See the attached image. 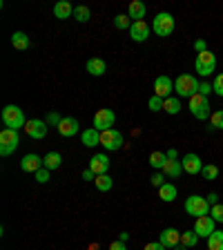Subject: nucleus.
I'll return each instance as SVG.
<instances>
[{
  "instance_id": "nucleus-21",
  "label": "nucleus",
  "mask_w": 223,
  "mask_h": 250,
  "mask_svg": "<svg viewBox=\"0 0 223 250\" xmlns=\"http://www.w3.org/2000/svg\"><path fill=\"white\" fill-rule=\"evenodd\" d=\"M54 16H56V18H61V21H65V18L74 16V7L69 5L67 0H58L56 5H54Z\"/></svg>"
},
{
  "instance_id": "nucleus-38",
  "label": "nucleus",
  "mask_w": 223,
  "mask_h": 250,
  "mask_svg": "<svg viewBox=\"0 0 223 250\" xmlns=\"http://www.w3.org/2000/svg\"><path fill=\"white\" fill-rule=\"evenodd\" d=\"M165 179L167 177L163 174V172H154L150 181H152V186H154V188H161V186H165Z\"/></svg>"
},
{
  "instance_id": "nucleus-33",
  "label": "nucleus",
  "mask_w": 223,
  "mask_h": 250,
  "mask_svg": "<svg viewBox=\"0 0 223 250\" xmlns=\"http://www.w3.org/2000/svg\"><path fill=\"white\" fill-rule=\"evenodd\" d=\"M89 9L85 5H81V7H76V9H74V18H76L78 22H87L89 21Z\"/></svg>"
},
{
  "instance_id": "nucleus-3",
  "label": "nucleus",
  "mask_w": 223,
  "mask_h": 250,
  "mask_svg": "<svg viewBox=\"0 0 223 250\" xmlns=\"http://www.w3.org/2000/svg\"><path fill=\"white\" fill-rule=\"evenodd\" d=\"M194 69H197L199 76H210V74L217 69V56H214L210 49L197 54V61H194Z\"/></svg>"
},
{
  "instance_id": "nucleus-49",
  "label": "nucleus",
  "mask_w": 223,
  "mask_h": 250,
  "mask_svg": "<svg viewBox=\"0 0 223 250\" xmlns=\"http://www.w3.org/2000/svg\"><path fill=\"white\" fill-rule=\"evenodd\" d=\"M127 239H130V232H121V241H123V244H125V241H127Z\"/></svg>"
},
{
  "instance_id": "nucleus-47",
  "label": "nucleus",
  "mask_w": 223,
  "mask_h": 250,
  "mask_svg": "<svg viewBox=\"0 0 223 250\" xmlns=\"http://www.w3.org/2000/svg\"><path fill=\"white\" fill-rule=\"evenodd\" d=\"M208 203H210V206H217V203H219V194H210V197H208Z\"/></svg>"
},
{
  "instance_id": "nucleus-19",
  "label": "nucleus",
  "mask_w": 223,
  "mask_h": 250,
  "mask_svg": "<svg viewBox=\"0 0 223 250\" xmlns=\"http://www.w3.org/2000/svg\"><path fill=\"white\" fill-rule=\"evenodd\" d=\"M58 132H61V136H74L78 134V121L76 119H62L61 125H58Z\"/></svg>"
},
{
  "instance_id": "nucleus-23",
  "label": "nucleus",
  "mask_w": 223,
  "mask_h": 250,
  "mask_svg": "<svg viewBox=\"0 0 223 250\" xmlns=\"http://www.w3.org/2000/svg\"><path fill=\"white\" fill-rule=\"evenodd\" d=\"M87 72L92 74V76H103V74L107 72V65H105L103 58H89L87 61Z\"/></svg>"
},
{
  "instance_id": "nucleus-31",
  "label": "nucleus",
  "mask_w": 223,
  "mask_h": 250,
  "mask_svg": "<svg viewBox=\"0 0 223 250\" xmlns=\"http://www.w3.org/2000/svg\"><path fill=\"white\" fill-rule=\"evenodd\" d=\"M163 109H165L167 114H179V112H181V101L170 96V99L163 101Z\"/></svg>"
},
{
  "instance_id": "nucleus-1",
  "label": "nucleus",
  "mask_w": 223,
  "mask_h": 250,
  "mask_svg": "<svg viewBox=\"0 0 223 250\" xmlns=\"http://www.w3.org/2000/svg\"><path fill=\"white\" fill-rule=\"evenodd\" d=\"M199 87H201V83H199L197 76H192V74H181V76H177V81H174V89H177L179 96L192 99L194 94H199Z\"/></svg>"
},
{
  "instance_id": "nucleus-41",
  "label": "nucleus",
  "mask_w": 223,
  "mask_h": 250,
  "mask_svg": "<svg viewBox=\"0 0 223 250\" xmlns=\"http://www.w3.org/2000/svg\"><path fill=\"white\" fill-rule=\"evenodd\" d=\"M61 121H62V116H58L56 112H49V116H47V125H61Z\"/></svg>"
},
{
  "instance_id": "nucleus-37",
  "label": "nucleus",
  "mask_w": 223,
  "mask_h": 250,
  "mask_svg": "<svg viewBox=\"0 0 223 250\" xmlns=\"http://www.w3.org/2000/svg\"><path fill=\"white\" fill-rule=\"evenodd\" d=\"M212 89H214V94H217V96H223V74H217V76H214Z\"/></svg>"
},
{
  "instance_id": "nucleus-14",
  "label": "nucleus",
  "mask_w": 223,
  "mask_h": 250,
  "mask_svg": "<svg viewBox=\"0 0 223 250\" xmlns=\"http://www.w3.org/2000/svg\"><path fill=\"white\" fill-rule=\"evenodd\" d=\"M181 166H183V172H187V174H201L203 170V163L199 159V154H185Z\"/></svg>"
},
{
  "instance_id": "nucleus-39",
  "label": "nucleus",
  "mask_w": 223,
  "mask_h": 250,
  "mask_svg": "<svg viewBox=\"0 0 223 250\" xmlns=\"http://www.w3.org/2000/svg\"><path fill=\"white\" fill-rule=\"evenodd\" d=\"M147 105H150L152 112H159V109H163V99H159V96H152Z\"/></svg>"
},
{
  "instance_id": "nucleus-10",
  "label": "nucleus",
  "mask_w": 223,
  "mask_h": 250,
  "mask_svg": "<svg viewBox=\"0 0 223 250\" xmlns=\"http://www.w3.org/2000/svg\"><path fill=\"white\" fill-rule=\"evenodd\" d=\"M217 230V221H214L210 214H205V217H197V224H194V232L199 234V237H205L208 239L210 234Z\"/></svg>"
},
{
  "instance_id": "nucleus-34",
  "label": "nucleus",
  "mask_w": 223,
  "mask_h": 250,
  "mask_svg": "<svg viewBox=\"0 0 223 250\" xmlns=\"http://www.w3.org/2000/svg\"><path fill=\"white\" fill-rule=\"evenodd\" d=\"M201 174H203V179H208V181H214V179L219 177V167L217 166H203V170H201Z\"/></svg>"
},
{
  "instance_id": "nucleus-48",
  "label": "nucleus",
  "mask_w": 223,
  "mask_h": 250,
  "mask_svg": "<svg viewBox=\"0 0 223 250\" xmlns=\"http://www.w3.org/2000/svg\"><path fill=\"white\" fill-rule=\"evenodd\" d=\"M165 154H167V159H179V152L174 150V147H172V150H167Z\"/></svg>"
},
{
  "instance_id": "nucleus-11",
  "label": "nucleus",
  "mask_w": 223,
  "mask_h": 250,
  "mask_svg": "<svg viewBox=\"0 0 223 250\" xmlns=\"http://www.w3.org/2000/svg\"><path fill=\"white\" fill-rule=\"evenodd\" d=\"M172 89H174V83H172L170 76H159L154 81V96H159V99H170Z\"/></svg>"
},
{
  "instance_id": "nucleus-32",
  "label": "nucleus",
  "mask_w": 223,
  "mask_h": 250,
  "mask_svg": "<svg viewBox=\"0 0 223 250\" xmlns=\"http://www.w3.org/2000/svg\"><path fill=\"white\" fill-rule=\"evenodd\" d=\"M210 132L212 130H223V109H217L212 116H210Z\"/></svg>"
},
{
  "instance_id": "nucleus-6",
  "label": "nucleus",
  "mask_w": 223,
  "mask_h": 250,
  "mask_svg": "<svg viewBox=\"0 0 223 250\" xmlns=\"http://www.w3.org/2000/svg\"><path fill=\"white\" fill-rule=\"evenodd\" d=\"M152 29L156 31V36H170L172 31H174V16L167 14V11H161V14H156L154 22H152Z\"/></svg>"
},
{
  "instance_id": "nucleus-8",
  "label": "nucleus",
  "mask_w": 223,
  "mask_h": 250,
  "mask_svg": "<svg viewBox=\"0 0 223 250\" xmlns=\"http://www.w3.org/2000/svg\"><path fill=\"white\" fill-rule=\"evenodd\" d=\"M101 146L105 147V150L114 152V150H121V146H123V134H121L119 130H105L101 132Z\"/></svg>"
},
{
  "instance_id": "nucleus-28",
  "label": "nucleus",
  "mask_w": 223,
  "mask_h": 250,
  "mask_svg": "<svg viewBox=\"0 0 223 250\" xmlns=\"http://www.w3.org/2000/svg\"><path fill=\"white\" fill-rule=\"evenodd\" d=\"M159 197L163 199V201H174V199H177V188L172 186V183H165V186H161L159 188Z\"/></svg>"
},
{
  "instance_id": "nucleus-15",
  "label": "nucleus",
  "mask_w": 223,
  "mask_h": 250,
  "mask_svg": "<svg viewBox=\"0 0 223 250\" xmlns=\"http://www.w3.org/2000/svg\"><path fill=\"white\" fill-rule=\"evenodd\" d=\"M89 170L99 177V174H107L109 170V159L105 154H94L92 161H89Z\"/></svg>"
},
{
  "instance_id": "nucleus-40",
  "label": "nucleus",
  "mask_w": 223,
  "mask_h": 250,
  "mask_svg": "<svg viewBox=\"0 0 223 250\" xmlns=\"http://www.w3.org/2000/svg\"><path fill=\"white\" fill-rule=\"evenodd\" d=\"M36 181L38 183H47V181H49V170H47V167H41V170L36 172Z\"/></svg>"
},
{
  "instance_id": "nucleus-7",
  "label": "nucleus",
  "mask_w": 223,
  "mask_h": 250,
  "mask_svg": "<svg viewBox=\"0 0 223 250\" xmlns=\"http://www.w3.org/2000/svg\"><path fill=\"white\" fill-rule=\"evenodd\" d=\"M190 112H192L199 121L208 119V116H210V101H208V96H203V94H194L192 99H190Z\"/></svg>"
},
{
  "instance_id": "nucleus-42",
  "label": "nucleus",
  "mask_w": 223,
  "mask_h": 250,
  "mask_svg": "<svg viewBox=\"0 0 223 250\" xmlns=\"http://www.w3.org/2000/svg\"><path fill=\"white\" fill-rule=\"evenodd\" d=\"M210 92H214L212 85H210V83H201V87H199V94H203V96H210Z\"/></svg>"
},
{
  "instance_id": "nucleus-4",
  "label": "nucleus",
  "mask_w": 223,
  "mask_h": 250,
  "mask_svg": "<svg viewBox=\"0 0 223 250\" xmlns=\"http://www.w3.org/2000/svg\"><path fill=\"white\" fill-rule=\"evenodd\" d=\"M18 143H20V139H18V130H9V127H5V130L0 132V154L2 156L14 154L16 147H18Z\"/></svg>"
},
{
  "instance_id": "nucleus-35",
  "label": "nucleus",
  "mask_w": 223,
  "mask_h": 250,
  "mask_svg": "<svg viewBox=\"0 0 223 250\" xmlns=\"http://www.w3.org/2000/svg\"><path fill=\"white\" fill-rule=\"evenodd\" d=\"M210 217L217 221V224H223V203H217L210 208Z\"/></svg>"
},
{
  "instance_id": "nucleus-18",
  "label": "nucleus",
  "mask_w": 223,
  "mask_h": 250,
  "mask_svg": "<svg viewBox=\"0 0 223 250\" xmlns=\"http://www.w3.org/2000/svg\"><path fill=\"white\" fill-rule=\"evenodd\" d=\"M145 11H147V7L143 5L141 0H132L130 9H127V16L132 18V22H139V21H143V18H145Z\"/></svg>"
},
{
  "instance_id": "nucleus-26",
  "label": "nucleus",
  "mask_w": 223,
  "mask_h": 250,
  "mask_svg": "<svg viewBox=\"0 0 223 250\" xmlns=\"http://www.w3.org/2000/svg\"><path fill=\"white\" fill-rule=\"evenodd\" d=\"M167 163V154L165 152H152L150 154V166L154 167V170H163Z\"/></svg>"
},
{
  "instance_id": "nucleus-9",
  "label": "nucleus",
  "mask_w": 223,
  "mask_h": 250,
  "mask_svg": "<svg viewBox=\"0 0 223 250\" xmlns=\"http://www.w3.org/2000/svg\"><path fill=\"white\" fill-rule=\"evenodd\" d=\"M114 119H116L114 112H112L109 107H103V109H99V112L94 114V127H96L99 132L112 130V125H114Z\"/></svg>"
},
{
  "instance_id": "nucleus-12",
  "label": "nucleus",
  "mask_w": 223,
  "mask_h": 250,
  "mask_svg": "<svg viewBox=\"0 0 223 250\" xmlns=\"http://www.w3.org/2000/svg\"><path fill=\"white\" fill-rule=\"evenodd\" d=\"M25 130H27V134L31 136V139H45L47 136V121H41V119H31V121H27V125H25Z\"/></svg>"
},
{
  "instance_id": "nucleus-24",
  "label": "nucleus",
  "mask_w": 223,
  "mask_h": 250,
  "mask_svg": "<svg viewBox=\"0 0 223 250\" xmlns=\"http://www.w3.org/2000/svg\"><path fill=\"white\" fill-rule=\"evenodd\" d=\"M11 45L16 47V49H20V52H25V49H29L31 47V41L27 34H22V31H16L14 36H11Z\"/></svg>"
},
{
  "instance_id": "nucleus-17",
  "label": "nucleus",
  "mask_w": 223,
  "mask_h": 250,
  "mask_svg": "<svg viewBox=\"0 0 223 250\" xmlns=\"http://www.w3.org/2000/svg\"><path fill=\"white\" fill-rule=\"evenodd\" d=\"M20 167L25 172H34V174H36V172L42 167V159L38 154H27V156H22Z\"/></svg>"
},
{
  "instance_id": "nucleus-22",
  "label": "nucleus",
  "mask_w": 223,
  "mask_h": 250,
  "mask_svg": "<svg viewBox=\"0 0 223 250\" xmlns=\"http://www.w3.org/2000/svg\"><path fill=\"white\" fill-rule=\"evenodd\" d=\"M81 141H83L85 147H94L101 143V132L96 130V127H89V130L83 132V136H81Z\"/></svg>"
},
{
  "instance_id": "nucleus-20",
  "label": "nucleus",
  "mask_w": 223,
  "mask_h": 250,
  "mask_svg": "<svg viewBox=\"0 0 223 250\" xmlns=\"http://www.w3.org/2000/svg\"><path fill=\"white\" fill-rule=\"evenodd\" d=\"M163 174H165L167 179H177L179 174L183 172V166H181V161L179 159H167V163H165V167H163Z\"/></svg>"
},
{
  "instance_id": "nucleus-27",
  "label": "nucleus",
  "mask_w": 223,
  "mask_h": 250,
  "mask_svg": "<svg viewBox=\"0 0 223 250\" xmlns=\"http://www.w3.org/2000/svg\"><path fill=\"white\" fill-rule=\"evenodd\" d=\"M208 250H223V230H214L208 237Z\"/></svg>"
},
{
  "instance_id": "nucleus-5",
  "label": "nucleus",
  "mask_w": 223,
  "mask_h": 250,
  "mask_svg": "<svg viewBox=\"0 0 223 250\" xmlns=\"http://www.w3.org/2000/svg\"><path fill=\"white\" fill-rule=\"evenodd\" d=\"M185 212L192 214V217H205V214H210V203L205 197H197V194H192V197L185 199Z\"/></svg>"
},
{
  "instance_id": "nucleus-44",
  "label": "nucleus",
  "mask_w": 223,
  "mask_h": 250,
  "mask_svg": "<svg viewBox=\"0 0 223 250\" xmlns=\"http://www.w3.org/2000/svg\"><path fill=\"white\" fill-rule=\"evenodd\" d=\"M143 250H165V246H163L161 241H159V244H156V241H152V244H147Z\"/></svg>"
},
{
  "instance_id": "nucleus-2",
  "label": "nucleus",
  "mask_w": 223,
  "mask_h": 250,
  "mask_svg": "<svg viewBox=\"0 0 223 250\" xmlns=\"http://www.w3.org/2000/svg\"><path fill=\"white\" fill-rule=\"evenodd\" d=\"M2 123H5L9 130H20V127L27 125V121L18 105H7V107L2 109Z\"/></svg>"
},
{
  "instance_id": "nucleus-43",
  "label": "nucleus",
  "mask_w": 223,
  "mask_h": 250,
  "mask_svg": "<svg viewBox=\"0 0 223 250\" xmlns=\"http://www.w3.org/2000/svg\"><path fill=\"white\" fill-rule=\"evenodd\" d=\"M194 49L201 54V52H205V49H208V45H205V41H203V38H199V41H194Z\"/></svg>"
},
{
  "instance_id": "nucleus-36",
  "label": "nucleus",
  "mask_w": 223,
  "mask_h": 250,
  "mask_svg": "<svg viewBox=\"0 0 223 250\" xmlns=\"http://www.w3.org/2000/svg\"><path fill=\"white\" fill-rule=\"evenodd\" d=\"M114 25L119 27V29H130V27H132L130 16H116V18H114Z\"/></svg>"
},
{
  "instance_id": "nucleus-16",
  "label": "nucleus",
  "mask_w": 223,
  "mask_h": 250,
  "mask_svg": "<svg viewBox=\"0 0 223 250\" xmlns=\"http://www.w3.org/2000/svg\"><path fill=\"white\" fill-rule=\"evenodd\" d=\"M161 241L163 246H165V248H177L179 244H181V232H179V230H174V228H165L161 232Z\"/></svg>"
},
{
  "instance_id": "nucleus-13",
  "label": "nucleus",
  "mask_w": 223,
  "mask_h": 250,
  "mask_svg": "<svg viewBox=\"0 0 223 250\" xmlns=\"http://www.w3.org/2000/svg\"><path fill=\"white\" fill-rule=\"evenodd\" d=\"M130 36H132V41H136V42H145L147 38H150V25H147L145 21L132 22V27H130Z\"/></svg>"
},
{
  "instance_id": "nucleus-46",
  "label": "nucleus",
  "mask_w": 223,
  "mask_h": 250,
  "mask_svg": "<svg viewBox=\"0 0 223 250\" xmlns=\"http://www.w3.org/2000/svg\"><path fill=\"white\" fill-rule=\"evenodd\" d=\"M83 179H85V181H94V179H96V174H94V172L87 167V170L83 172Z\"/></svg>"
},
{
  "instance_id": "nucleus-45",
  "label": "nucleus",
  "mask_w": 223,
  "mask_h": 250,
  "mask_svg": "<svg viewBox=\"0 0 223 250\" xmlns=\"http://www.w3.org/2000/svg\"><path fill=\"white\" fill-rule=\"evenodd\" d=\"M109 250H127V248H125V244L119 239V241H114V244L109 246Z\"/></svg>"
},
{
  "instance_id": "nucleus-29",
  "label": "nucleus",
  "mask_w": 223,
  "mask_h": 250,
  "mask_svg": "<svg viewBox=\"0 0 223 250\" xmlns=\"http://www.w3.org/2000/svg\"><path fill=\"white\" fill-rule=\"evenodd\" d=\"M94 183H96V188H99L101 192H107V190H112V186H114L112 177H107V174H99V177L94 179Z\"/></svg>"
},
{
  "instance_id": "nucleus-50",
  "label": "nucleus",
  "mask_w": 223,
  "mask_h": 250,
  "mask_svg": "<svg viewBox=\"0 0 223 250\" xmlns=\"http://www.w3.org/2000/svg\"><path fill=\"white\" fill-rule=\"evenodd\" d=\"M174 250H187V246H183V244H179V246H177V248H174Z\"/></svg>"
},
{
  "instance_id": "nucleus-30",
  "label": "nucleus",
  "mask_w": 223,
  "mask_h": 250,
  "mask_svg": "<svg viewBox=\"0 0 223 250\" xmlns=\"http://www.w3.org/2000/svg\"><path fill=\"white\" fill-rule=\"evenodd\" d=\"M199 239H201V237H199V234L194 232V230L181 232V244H183V246H187V248H194V246L199 244Z\"/></svg>"
},
{
  "instance_id": "nucleus-25",
  "label": "nucleus",
  "mask_w": 223,
  "mask_h": 250,
  "mask_svg": "<svg viewBox=\"0 0 223 250\" xmlns=\"http://www.w3.org/2000/svg\"><path fill=\"white\" fill-rule=\"evenodd\" d=\"M62 163V156L58 154V152H49V154L42 159V167H47V170L52 172V170H58Z\"/></svg>"
}]
</instances>
